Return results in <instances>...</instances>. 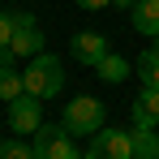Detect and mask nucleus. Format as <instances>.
<instances>
[{"label": "nucleus", "mask_w": 159, "mask_h": 159, "mask_svg": "<svg viewBox=\"0 0 159 159\" xmlns=\"http://www.w3.org/2000/svg\"><path fill=\"white\" fill-rule=\"evenodd\" d=\"M17 56H39L43 52V30H39V22L30 17V13H22L17 9V30H13V43H9Z\"/></svg>", "instance_id": "nucleus-7"}, {"label": "nucleus", "mask_w": 159, "mask_h": 159, "mask_svg": "<svg viewBox=\"0 0 159 159\" xmlns=\"http://www.w3.org/2000/svg\"><path fill=\"white\" fill-rule=\"evenodd\" d=\"M112 4H116V9H133L138 0H112Z\"/></svg>", "instance_id": "nucleus-17"}, {"label": "nucleus", "mask_w": 159, "mask_h": 159, "mask_svg": "<svg viewBox=\"0 0 159 159\" xmlns=\"http://www.w3.org/2000/svg\"><path fill=\"white\" fill-rule=\"evenodd\" d=\"M129 22L138 34H151V39H159V0H138L129 9Z\"/></svg>", "instance_id": "nucleus-9"}, {"label": "nucleus", "mask_w": 159, "mask_h": 159, "mask_svg": "<svg viewBox=\"0 0 159 159\" xmlns=\"http://www.w3.org/2000/svg\"><path fill=\"white\" fill-rule=\"evenodd\" d=\"M107 52H112V43H107L103 34H95V30H82V34L69 39V56H73L78 65H90V69H95Z\"/></svg>", "instance_id": "nucleus-6"}, {"label": "nucleus", "mask_w": 159, "mask_h": 159, "mask_svg": "<svg viewBox=\"0 0 159 159\" xmlns=\"http://www.w3.org/2000/svg\"><path fill=\"white\" fill-rule=\"evenodd\" d=\"M95 142L82 151V159H133V133L125 129H99V133H90Z\"/></svg>", "instance_id": "nucleus-4"}, {"label": "nucleus", "mask_w": 159, "mask_h": 159, "mask_svg": "<svg viewBox=\"0 0 159 159\" xmlns=\"http://www.w3.org/2000/svg\"><path fill=\"white\" fill-rule=\"evenodd\" d=\"M34 159H82L73 146V133L65 125H39L34 129Z\"/></svg>", "instance_id": "nucleus-3"}, {"label": "nucleus", "mask_w": 159, "mask_h": 159, "mask_svg": "<svg viewBox=\"0 0 159 159\" xmlns=\"http://www.w3.org/2000/svg\"><path fill=\"white\" fill-rule=\"evenodd\" d=\"M9 125H13V133H34L39 125H43V107H39V95H17L13 103H9Z\"/></svg>", "instance_id": "nucleus-5"}, {"label": "nucleus", "mask_w": 159, "mask_h": 159, "mask_svg": "<svg viewBox=\"0 0 159 159\" xmlns=\"http://www.w3.org/2000/svg\"><path fill=\"white\" fill-rule=\"evenodd\" d=\"M133 125H142V129L159 125V86H142L138 90V99H133Z\"/></svg>", "instance_id": "nucleus-8"}, {"label": "nucleus", "mask_w": 159, "mask_h": 159, "mask_svg": "<svg viewBox=\"0 0 159 159\" xmlns=\"http://www.w3.org/2000/svg\"><path fill=\"white\" fill-rule=\"evenodd\" d=\"M0 159H34V142H17V138H13V142H0Z\"/></svg>", "instance_id": "nucleus-14"}, {"label": "nucleus", "mask_w": 159, "mask_h": 159, "mask_svg": "<svg viewBox=\"0 0 159 159\" xmlns=\"http://www.w3.org/2000/svg\"><path fill=\"white\" fill-rule=\"evenodd\" d=\"M155 48H159V39H155Z\"/></svg>", "instance_id": "nucleus-19"}, {"label": "nucleus", "mask_w": 159, "mask_h": 159, "mask_svg": "<svg viewBox=\"0 0 159 159\" xmlns=\"http://www.w3.org/2000/svg\"><path fill=\"white\" fill-rule=\"evenodd\" d=\"M103 116H107V112H103V103H99L95 95H73L69 107L60 112V125L78 138V133H99V129H103Z\"/></svg>", "instance_id": "nucleus-2"}, {"label": "nucleus", "mask_w": 159, "mask_h": 159, "mask_svg": "<svg viewBox=\"0 0 159 159\" xmlns=\"http://www.w3.org/2000/svg\"><path fill=\"white\" fill-rule=\"evenodd\" d=\"M73 4H82V9H107L112 0H73Z\"/></svg>", "instance_id": "nucleus-16"}, {"label": "nucleus", "mask_w": 159, "mask_h": 159, "mask_svg": "<svg viewBox=\"0 0 159 159\" xmlns=\"http://www.w3.org/2000/svg\"><path fill=\"white\" fill-rule=\"evenodd\" d=\"M22 78H26V90H30V95L52 99V95H60V86H65V65H60L56 56L39 52V56H30V69L22 73Z\"/></svg>", "instance_id": "nucleus-1"}, {"label": "nucleus", "mask_w": 159, "mask_h": 159, "mask_svg": "<svg viewBox=\"0 0 159 159\" xmlns=\"http://www.w3.org/2000/svg\"><path fill=\"white\" fill-rule=\"evenodd\" d=\"M17 95H26V78H22V73H13V65H0V99H4V103H13Z\"/></svg>", "instance_id": "nucleus-11"}, {"label": "nucleus", "mask_w": 159, "mask_h": 159, "mask_svg": "<svg viewBox=\"0 0 159 159\" xmlns=\"http://www.w3.org/2000/svg\"><path fill=\"white\" fill-rule=\"evenodd\" d=\"M133 159H151V155H133Z\"/></svg>", "instance_id": "nucleus-18"}, {"label": "nucleus", "mask_w": 159, "mask_h": 159, "mask_svg": "<svg viewBox=\"0 0 159 159\" xmlns=\"http://www.w3.org/2000/svg\"><path fill=\"white\" fill-rule=\"evenodd\" d=\"M133 155H151V159H159V133H155V129H142V125H133Z\"/></svg>", "instance_id": "nucleus-13"}, {"label": "nucleus", "mask_w": 159, "mask_h": 159, "mask_svg": "<svg viewBox=\"0 0 159 159\" xmlns=\"http://www.w3.org/2000/svg\"><path fill=\"white\" fill-rule=\"evenodd\" d=\"M13 30H17V9H0V48L13 43Z\"/></svg>", "instance_id": "nucleus-15"}, {"label": "nucleus", "mask_w": 159, "mask_h": 159, "mask_svg": "<svg viewBox=\"0 0 159 159\" xmlns=\"http://www.w3.org/2000/svg\"><path fill=\"white\" fill-rule=\"evenodd\" d=\"M138 78L142 86H159V48H146L138 56Z\"/></svg>", "instance_id": "nucleus-12"}, {"label": "nucleus", "mask_w": 159, "mask_h": 159, "mask_svg": "<svg viewBox=\"0 0 159 159\" xmlns=\"http://www.w3.org/2000/svg\"><path fill=\"white\" fill-rule=\"evenodd\" d=\"M95 69H99V78H103V82H112V86H116V82H125V78H129V69H133V65H129V60H125V56L107 52L103 60L95 65Z\"/></svg>", "instance_id": "nucleus-10"}]
</instances>
